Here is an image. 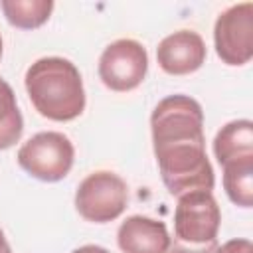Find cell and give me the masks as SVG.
I'll return each instance as SVG.
<instances>
[{
	"mask_svg": "<svg viewBox=\"0 0 253 253\" xmlns=\"http://www.w3.org/2000/svg\"><path fill=\"white\" fill-rule=\"evenodd\" d=\"M18 164L42 182L63 180L75 160V148L63 132L43 130L28 138L18 150Z\"/></svg>",
	"mask_w": 253,
	"mask_h": 253,
	"instance_id": "cell-4",
	"label": "cell"
},
{
	"mask_svg": "<svg viewBox=\"0 0 253 253\" xmlns=\"http://www.w3.org/2000/svg\"><path fill=\"white\" fill-rule=\"evenodd\" d=\"M0 253H12V249H10V245H8L2 229H0Z\"/></svg>",
	"mask_w": 253,
	"mask_h": 253,
	"instance_id": "cell-18",
	"label": "cell"
},
{
	"mask_svg": "<svg viewBox=\"0 0 253 253\" xmlns=\"http://www.w3.org/2000/svg\"><path fill=\"white\" fill-rule=\"evenodd\" d=\"M215 247H217L215 241L192 245V243H184L180 239H174V243H170L166 253H215Z\"/></svg>",
	"mask_w": 253,
	"mask_h": 253,
	"instance_id": "cell-15",
	"label": "cell"
},
{
	"mask_svg": "<svg viewBox=\"0 0 253 253\" xmlns=\"http://www.w3.org/2000/svg\"><path fill=\"white\" fill-rule=\"evenodd\" d=\"M206 43L198 32L178 30L166 36L156 47V59L168 75H188L198 71L206 61Z\"/></svg>",
	"mask_w": 253,
	"mask_h": 253,
	"instance_id": "cell-9",
	"label": "cell"
},
{
	"mask_svg": "<svg viewBox=\"0 0 253 253\" xmlns=\"http://www.w3.org/2000/svg\"><path fill=\"white\" fill-rule=\"evenodd\" d=\"M117 243L123 253H166L172 241L164 221L130 215L119 225Z\"/></svg>",
	"mask_w": 253,
	"mask_h": 253,
	"instance_id": "cell-10",
	"label": "cell"
},
{
	"mask_svg": "<svg viewBox=\"0 0 253 253\" xmlns=\"http://www.w3.org/2000/svg\"><path fill=\"white\" fill-rule=\"evenodd\" d=\"M213 154L221 166L253 158V123L239 119L221 126L213 138Z\"/></svg>",
	"mask_w": 253,
	"mask_h": 253,
	"instance_id": "cell-11",
	"label": "cell"
},
{
	"mask_svg": "<svg viewBox=\"0 0 253 253\" xmlns=\"http://www.w3.org/2000/svg\"><path fill=\"white\" fill-rule=\"evenodd\" d=\"M34 109L57 123L77 119L85 109V89L79 69L63 57H42L34 61L24 77Z\"/></svg>",
	"mask_w": 253,
	"mask_h": 253,
	"instance_id": "cell-1",
	"label": "cell"
},
{
	"mask_svg": "<svg viewBox=\"0 0 253 253\" xmlns=\"http://www.w3.org/2000/svg\"><path fill=\"white\" fill-rule=\"evenodd\" d=\"M160 178L176 198L196 192L213 190V168L206 154V142H178L154 146Z\"/></svg>",
	"mask_w": 253,
	"mask_h": 253,
	"instance_id": "cell-2",
	"label": "cell"
},
{
	"mask_svg": "<svg viewBox=\"0 0 253 253\" xmlns=\"http://www.w3.org/2000/svg\"><path fill=\"white\" fill-rule=\"evenodd\" d=\"M0 57H2V36H0Z\"/></svg>",
	"mask_w": 253,
	"mask_h": 253,
	"instance_id": "cell-19",
	"label": "cell"
},
{
	"mask_svg": "<svg viewBox=\"0 0 253 253\" xmlns=\"http://www.w3.org/2000/svg\"><path fill=\"white\" fill-rule=\"evenodd\" d=\"M213 43L227 65H245L253 57V4L241 2L223 10L213 26Z\"/></svg>",
	"mask_w": 253,
	"mask_h": 253,
	"instance_id": "cell-8",
	"label": "cell"
},
{
	"mask_svg": "<svg viewBox=\"0 0 253 253\" xmlns=\"http://www.w3.org/2000/svg\"><path fill=\"white\" fill-rule=\"evenodd\" d=\"M148 71V53L136 40H117L105 47L99 57V77L111 91L136 89Z\"/></svg>",
	"mask_w": 253,
	"mask_h": 253,
	"instance_id": "cell-6",
	"label": "cell"
},
{
	"mask_svg": "<svg viewBox=\"0 0 253 253\" xmlns=\"http://www.w3.org/2000/svg\"><path fill=\"white\" fill-rule=\"evenodd\" d=\"M0 8L6 20L20 30H36L49 20L51 0H2Z\"/></svg>",
	"mask_w": 253,
	"mask_h": 253,
	"instance_id": "cell-12",
	"label": "cell"
},
{
	"mask_svg": "<svg viewBox=\"0 0 253 253\" xmlns=\"http://www.w3.org/2000/svg\"><path fill=\"white\" fill-rule=\"evenodd\" d=\"M221 223V211L211 192L196 190L178 198L174 211L176 239L192 245L215 241Z\"/></svg>",
	"mask_w": 253,
	"mask_h": 253,
	"instance_id": "cell-7",
	"label": "cell"
},
{
	"mask_svg": "<svg viewBox=\"0 0 253 253\" xmlns=\"http://www.w3.org/2000/svg\"><path fill=\"white\" fill-rule=\"evenodd\" d=\"M152 146L178 142H206L204 111L200 103L188 95L164 97L150 115Z\"/></svg>",
	"mask_w": 253,
	"mask_h": 253,
	"instance_id": "cell-3",
	"label": "cell"
},
{
	"mask_svg": "<svg viewBox=\"0 0 253 253\" xmlns=\"http://www.w3.org/2000/svg\"><path fill=\"white\" fill-rule=\"evenodd\" d=\"M71 253H111V251H107V249L101 247V245H83V247L73 249Z\"/></svg>",
	"mask_w": 253,
	"mask_h": 253,
	"instance_id": "cell-17",
	"label": "cell"
},
{
	"mask_svg": "<svg viewBox=\"0 0 253 253\" xmlns=\"http://www.w3.org/2000/svg\"><path fill=\"white\" fill-rule=\"evenodd\" d=\"M223 188L227 198L239 208L253 206V158L223 166Z\"/></svg>",
	"mask_w": 253,
	"mask_h": 253,
	"instance_id": "cell-13",
	"label": "cell"
},
{
	"mask_svg": "<svg viewBox=\"0 0 253 253\" xmlns=\"http://www.w3.org/2000/svg\"><path fill=\"white\" fill-rule=\"evenodd\" d=\"M24 132V119L12 87L0 77V150L14 146Z\"/></svg>",
	"mask_w": 253,
	"mask_h": 253,
	"instance_id": "cell-14",
	"label": "cell"
},
{
	"mask_svg": "<svg viewBox=\"0 0 253 253\" xmlns=\"http://www.w3.org/2000/svg\"><path fill=\"white\" fill-rule=\"evenodd\" d=\"M128 202V188L125 180L109 170L89 174L75 192V208L79 215L93 223H107L117 219Z\"/></svg>",
	"mask_w": 253,
	"mask_h": 253,
	"instance_id": "cell-5",
	"label": "cell"
},
{
	"mask_svg": "<svg viewBox=\"0 0 253 253\" xmlns=\"http://www.w3.org/2000/svg\"><path fill=\"white\" fill-rule=\"evenodd\" d=\"M215 253H253V245L249 239H229L215 247Z\"/></svg>",
	"mask_w": 253,
	"mask_h": 253,
	"instance_id": "cell-16",
	"label": "cell"
}]
</instances>
